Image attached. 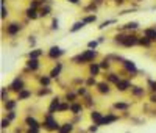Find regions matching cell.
I'll list each match as a JSON object with an SVG mask.
<instances>
[{
    "label": "cell",
    "mask_w": 156,
    "mask_h": 133,
    "mask_svg": "<svg viewBox=\"0 0 156 133\" xmlns=\"http://www.w3.org/2000/svg\"><path fill=\"white\" fill-rule=\"evenodd\" d=\"M94 57H95V52H94V50H88L86 53H83V55H81V61H89V60H94Z\"/></svg>",
    "instance_id": "3957f363"
},
{
    "label": "cell",
    "mask_w": 156,
    "mask_h": 133,
    "mask_svg": "<svg viewBox=\"0 0 156 133\" xmlns=\"http://www.w3.org/2000/svg\"><path fill=\"white\" fill-rule=\"evenodd\" d=\"M117 86H119V89H122V91H123V89H126V88L130 86V83H128V81H119V83H117Z\"/></svg>",
    "instance_id": "7c38bea8"
},
{
    "label": "cell",
    "mask_w": 156,
    "mask_h": 133,
    "mask_svg": "<svg viewBox=\"0 0 156 133\" xmlns=\"http://www.w3.org/2000/svg\"><path fill=\"white\" fill-rule=\"evenodd\" d=\"M83 25H84V22H77V24H75V25L72 27V32H77V30H80V28H81Z\"/></svg>",
    "instance_id": "2e32d148"
},
{
    "label": "cell",
    "mask_w": 156,
    "mask_h": 133,
    "mask_svg": "<svg viewBox=\"0 0 156 133\" xmlns=\"http://www.w3.org/2000/svg\"><path fill=\"white\" fill-rule=\"evenodd\" d=\"M119 39H120V42L125 44V45H134V44L137 42V39H136L134 36H119Z\"/></svg>",
    "instance_id": "6da1fadb"
},
{
    "label": "cell",
    "mask_w": 156,
    "mask_h": 133,
    "mask_svg": "<svg viewBox=\"0 0 156 133\" xmlns=\"http://www.w3.org/2000/svg\"><path fill=\"white\" fill-rule=\"evenodd\" d=\"M36 6H37V2H33V3H31V8H33V9H34V8H36Z\"/></svg>",
    "instance_id": "8d00e7d4"
},
{
    "label": "cell",
    "mask_w": 156,
    "mask_h": 133,
    "mask_svg": "<svg viewBox=\"0 0 156 133\" xmlns=\"http://www.w3.org/2000/svg\"><path fill=\"white\" fill-rule=\"evenodd\" d=\"M152 86H153V89L156 91V83H152Z\"/></svg>",
    "instance_id": "f35d334b"
},
{
    "label": "cell",
    "mask_w": 156,
    "mask_h": 133,
    "mask_svg": "<svg viewBox=\"0 0 156 133\" xmlns=\"http://www.w3.org/2000/svg\"><path fill=\"white\" fill-rule=\"evenodd\" d=\"M70 132H72V125L70 124H66V125H62L60 129V133H70Z\"/></svg>",
    "instance_id": "52a82bcc"
},
{
    "label": "cell",
    "mask_w": 156,
    "mask_h": 133,
    "mask_svg": "<svg viewBox=\"0 0 156 133\" xmlns=\"http://www.w3.org/2000/svg\"><path fill=\"white\" fill-rule=\"evenodd\" d=\"M27 124H28L30 127H33V129H37V122H36L33 117H28V119H27Z\"/></svg>",
    "instance_id": "8fae6325"
},
{
    "label": "cell",
    "mask_w": 156,
    "mask_h": 133,
    "mask_svg": "<svg viewBox=\"0 0 156 133\" xmlns=\"http://www.w3.org/2000/svg\"><path fill=\"white\" fill-rule=\"evenodd\" d=\"M28 96H30L28 91H22V93L19 94V99H25V97H28Z\"/></svg>",
    "instance_id": "44dd1931"
},
{
    "label": "cell",
    "mask_w": 156,
    "mask_h": 133,
    "mask_svg": "<svg viewBox=\"0 0 156 133\" xmlns=\"http://www.w3.org/2000/svg\"><path fill=\"white\" fill-rule=\"evenodd\" d=\"M17 32H19V25L17 24H13V25L8 27V33L9 34H14V33H17Z\"/></svg>",
    "instance_id": "8992f818"
},
{
    "label": "cell",
    "mask_w": 156,
    "mask_h": 133,
    "mask_svg": "<svg viewBox=\"0 0 156 133\" xmlns=\"http://www.w3.org/2000/svg\"><path fill=\"white\" fill-rule=\"evenodd\" d=\"M98 89H100V93H108V91H109V88H108L106 83H100V85H98Z\"/></svg>",
    "instance_id": "30bf717a"
},
{
    "label": "cell",
    "mask_w": 156,
    "mask_h": 133,
    "mask_svg": "<svg viewBox=\"0 0 156 133\" xmlns=\"http://www.w3.org/2000/svg\"><path fill=\"white\" fill-rule=\"evenodd\" d=\"M116 108H120V110H125V108H126V105H125V103H116Z\"/></svg>",
    "instance_id": "d4e9b609"
},
{
    "label": "cell",
    "mask_w": 156,
    "mask_h": 133,
    "mask_svg": "<svg viewBox=\"0 0 156 133\" xmlns=\"http://www.w3.org/2000/svg\"><path fill=\"white\" fill-rule=\"evenodd\" d=\"M137 27V24L136 22H131V24H126V28H136Z\"/></svg>",
    "instance_id": "cb8c5ba5"
},
{
    "label": "cell",
    "mask_w": 156,
    "mask_h": 133,
    "mask_svg": "<svg viewBox=\"0 0 156 133\" xmlns=\"http://www.w3.org/2000/svg\"><path fill=\"white\" fill-rule=\"evenodd\" d=\"M55 108H60V106H58V97H56V99H53V102H52V105H50V113H52Z\"/></svg>",
    "instance_id": "9a60e30c"
},
{
    "label": "cell",
    "mask_w": 156,
    "mask_h": 133,
    "mask_svg": "<svg viewBox=\"0 0 156 133\" xmlns=\"http://www.w3.org/2000/svg\"><path fill=\"white\" fill-rule=\"evenodd\" d=\"M28 66H30L31 69H37V66H39V64H37V61H36V60H31L30 63H28Z\"/></svg>",
    "instance_id": "ac0fdd59"
},
{
    "label": "cell",
    "mask_w": 156,
    "mask_h": 133,
    "mask_svg": "<svg viewBox=\"0 0 156 133\" xmlns=\"http://www.w3.org/2000/svg\"><path fill=\"white\" fill-rule=\"evenodd\" d=\"M94 21H95V16H89V17H86L83 22H84V24H88V22H94Z\"/></svg>",
    "instance_id": "603a6c76"
},
{
    "label": "cell",
    "mask_w": 156,
    "mask_h": 133,
    "mask_svg": "<svg viewBox=\"0 0 156 133\" xmlns=\"http://www.w3.org/2000/svg\"><path fill=\"white\" fill-rule=\"evenodd\" d=\"M145 38H148V39H156V30H153V28L145 30Z\"/></svg>",
    "instance_id": "277c9868"
},
{
    "label": "cell",
    "mask_w": 156,
    "mask_h": 133,
    "mask_svg": "<svg viewBox=\"0 0 156 133\" xmlns=\"http://www.w3.org/2000/svg\"><path fill=\"white\" fill-rule=\"evenodd\" d=\"M100 66H101V67H108V66H109V63H108V61H106V60H105V61H103V63H101V64H100Z\"/></svg>",
    "instance_id": "4dcf8cb0"
},
{
    "label": "cell",
    "mask_w": 156,
    "mask_h": 133,
    "mask_svg": "<svg viewBox=\"0 0 156 133\" xmlns=\"http://www.w3.org/2000/svg\"><path fill=\"white\" fill-rule=\"evenodd\" d=\"M72 111L78 113V111H80V106H78V105H73V106H72Z\"/></svg>",
    "instance_id": "f1b7e54d"
},
{
    "label": "cell",
    "mask_w": 156,
    "mask_h": 133,
    "mask_svg": "<svg viewBox=\"0 0 156 133\" xmlns=\"http://www.w3.org/2000/svg\"><path fill=\"white\" fill-rule=\"evenodd\" d=\"M125 67H126L128 70H136V66H134V63H131V61H125Z\"/></svg>",
    "instance_id": "5bb4252c"
},
{
    "label": "cell",
    "mask_w": 156,
    "mask_h": 133,
    "mask_svg": "<svg viewBox=\"0 0 156 133\" xmlns=\"http://www.w3.org/2000/svg\"><path fill=\"white\" fill-rule=\"evenodd\" d=\"M61 53H62V50L58 49V47H53V49L50 50V57H52V58H56V57H60Z\"/></svg>",
    "instance_id": "5b68a950"
},
{
    "label": "cell",
    "mask_w": 156,
    "mask_h": 133,
    "mask_svg": "<svg viewBox=\"0 0 156 133\" xmlns=\"http://www.w3.org/2000/svg\"><path fill=\"white\" fill-rule=\"evenodd\" d=\"M13 106H14V102H6V108H9V110H11Z\"/></svg>",
    "instance_id": "83f0119b"
},
{
    "label": "cell",
    "mask_w": 156,
    "mask_h": 133,
    "mask_svg": "<svg viewBox=\"0 0 156 133\" xmlns=\"http://www.w3.org/2000/svg\"><path fill=\"white\" fill-rule=\"evenodd\" d=\"M66 108H67V105H60V108H58V110H61V111H62V110H66Z\"/></svg>",
    "instance_id": "d590c367"
},
{
    "label": "cell",
    "mask_w": 156,
    "mask_h": 133,
    "mask_svg": "<svg viewBox=\"0 0 156 133\" xmlns=\"http://www.w3.org/2000/svg\"><path fill=\"white\" fill-rule=\"evenodd\" d=\"M41 14H42V16H47V14H49V8H42Z\"/></svg>",
    "instance_id": "484cf974"
},
{
    "label": "cell",
    "mask_w": 156,
    "mask_h": 133,
    "mask_svg": "<svg viewBox=\"0 0 156 133\" xmlns=\"http://www.w3.org/2000/svg\"><path fill=\"white\" fill-rule=\"evenodd\" d=\"M39 55H41V50H34V52H31V53H30L31 60H36V58H37Z\"/></svg>",
    "instance_id": "e0dca14e"
},
{
    "label": "cell",
    "mask_w": 156,
    "mask_h": 133,
    "mask_svg": "<svg viewBox=\"0 0 156 133\" xmlns=\"http://www.w3.org/2000/svg\"><path fill=\"white\" fill-rule=\"evenodd\" d=\"M60 70H61V66H56L53 70H52V77H56V75L60 74Z\"/></svg>",
    "instance_id": "d6986e66"
},
{
    "label": "cell",
    "mask_w": 156,
    "mask_h": 133,
    "mask_svg": "<svg viewBox=\"0 0 156 133\" xmlns=\"http://www.w3.org/2000/svg\"><path fill=\"white\" fill-rule=\"evenodd\" d=\"M2 17H6V9H5L3 5H2Z\"/></svg>",
    "instance_id": "4316f807"
},
{
    "label": "cell",
    "mask_w": 156,
    "mask_h": 133,
    "mask_svg": "<svg viewBox=\"0 0 156 133\" xmlns=\"http://www.w3.org/2000/svg\"><path fill=\"white\" fill-rule=\"evenodd\" d=\"M45 124H47V129H50V130H56V129H58V124L53 121V117H52V116H47Z\"/></svg>",
    "instance_id": "7a4b0ae2"
},
{
    "label": "cell",
    "mask_w": 156,
    "mask_h": 133,
    "mask_svg": "<svg viewBox=\"0 0 156 133\" xmlns=\"http://www.w3.org/2000/svg\"><path fill=\"white\" fill-rule=\"evenodd\" d=\"M89 47H91V49H95V47H97V42H89Z\"/></svg>",
    "instance_id": "1f68e13d"
},
{
    "label": "cell",
    "mask_w": 156,
    "mask_h": 133,
    "mask_svg": "<svg viewBox=\"0 0 156 133\" xmlns=\"http://www.w3.org/2000/svg\"><path fill=\"white\" fill-rule=\"evenodd\" d=\"M109 80H111V81H114V83H119V81H120V80H119L114 74H111V75H109Z\"/></svg>",
    "instance_id": "7402d4cb"
},
{
    "label": "cell",
    "mask_w": 156,
    "mask_h": 133,
    "mask_svg": "<svg viewBox=\"0 0 156 133\" xmlns=\"http://www.w3.org/2000/svg\"><path fill=\"white\" fill-rule=\"evenodd\" d=\"M134 94H142V89H139V88H136V89H134Z\"/></svg>",
    "instance_id": "836d02e7"
},
{
    "label": "cell",
    "mask_w": 156,
    "mask_h": 133,
    "mask_svg": "<svg viewBox=\"0 0 156 133\" xmlns=\"http://www.w3.org/2000/svg\"><path fill=\"white\" fill-rule=\"evenodd\" d=\"M69 2H72V3H77V2H78V0H69Z\"/></svg>",
    "instance_id": "60d3db41"
},
{
    "label": "cell",
    "mask_w": 156,
    "mask_h": 133,
    "mask_svg": "<svg viewBox=\"0 0 156 133\" xmlns=\"http://www.w3.org/2000/svg\"><path fill=\"white\" fill-rule=\"evenodd\" d=\"M27 16H28L30 19H36V16H37V14H36V11H34L33 8H30V9L27 11Z\"/></svg>",
    "instance_id": "4fadbf2b"
},
{
    "label": "cell",
    "mask_w": 156,
    "mask_h": 133,
    "mask_svg": "<svg viewBox=\"0 0 156 133\" xmlns=\"http://www.w3.org/2000/svg\"><path fill=\"white\" fill-rule=\"evenodd\" d=\"M52 27H53V28H58V22H56V19L53 21V25H52Z\"/></svg>",
    "instance_id": "e575fe53"
},
{
    "label": "cell",
    "mask_w": 156,
    "mask_h": 133,
    "mask_svg": "<svg viewBox=\"0 0 156 133\" xmlns=\"http://www.w3.org/2000/svg\"><path fill=\"white\" fill-rule=\"evenodd\" d=\"M92 119L98 124V125H101V121H103V119H101V116H100L98 113H92Z\"/></svg>",
    "instance_id": "9c48e42d"
},
{
    "label": "cell",
    "mask_w": 156,
    "mask_h": 133,
    "mask_svg": "<svg viewBox=\"0 0 156 133\" xmlns=\"http://www.w3.org/2000/svg\"><path fill=\"white\" fill-rule=\"evenodd\" d=\"M152 102H156V96H153V97H152Z\"/></svg>",
    "instance_id": "ab89813d"
},
{
    "label": "cell",
    "mask_w": 156,
    "mask_h": 133,
    "mask_svg": "<svg viewBox=\"0 0 156 133\" xmlns=\"http://www.w3.org/2000/svg\"><path fill=\"white\" fill-rule=\"evenodd\" d=\"M22 86H24V83H22L20 80H16V81L13 83V89H16V91H20Z\"/></svg>",
    "instance_id": "ba28073f"
},
{
    "label": "cell",
    "mask_w": 156,
    "mask_h": 133,
    "mask_svg": "<svg viewBox=\"0 0 156 133\" xmlns=\"http://www.w3.org/2000/svg\"><path fill=\"white\" fill-rule=\"evenodd\" d=\"M8 124H9V122H8V121H3V122H2V127H6V125H8Z\"/></svg>",
    "instance_id": "74e56055"
},
{
    "label": "cell",
    "mask_w": 156,
    "mask_h": 133,
    "mask_svg": "<svg viewBox=\"0 0 156 133\" xmlns=\"http://www.w3.org/2000/svg\"><path fill=\"white\" fill-rule=\"evenodd\" d=\"M98 69H100V67L97 66V64H92V66H91V74H94V75H95V74L98 72Z\"/></svg>",
    "instance_id": "ffe728a7"
},
{
    "label": "cell",
    "mask_w": 156,
    "mask_h": 133,
    "mask_svg": "<svg viewBox=\"0 0 156 133\" xmlns=\"http://www.w3.org/2000/svg\"><path fill=\"white\" fill-rule=\"evenodd\" d=\"M141 44H144V45H148V39H141Z\"/></svg>",
    "instance_id": "d6a6232c"
},
{
    "label": "cell",
    "mask_w": 156,
    "mask_h": 133,
    "mask_svg": "<svg viewBox=\"0 0 156 133\" xmlns=\"http://www.w3.org/2000/svg\"><path fill=\"white\" fill-rule=\"evenodd\" d=\"M41 83L42 85H49V78H41Z\"/></svg>",
    "instance_id": "f546056e"
}]
</instances>
